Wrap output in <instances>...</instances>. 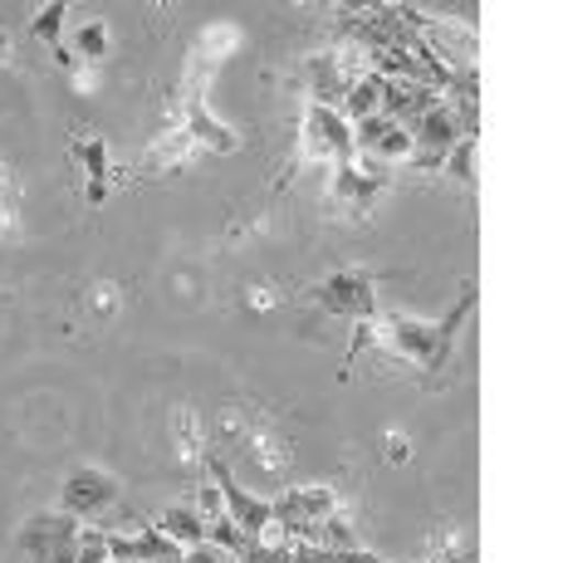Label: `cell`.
I'll return each instance as SVG.
<instances>
[{
    "label": "cell",
    "instance_id": "6",
    "mask_svg": "<svg viewBox=\"0 0 563 563\" xmlns=\"http://www.w3.org/2000/svg\"><path fill=\"white\" fill-rule=\"evenodd\" d=\"M393 187V172L387 167H377V162H343V167H329V201L339 206V211H349V216H363L377 206V197Z\"/></svg>",
    "mask_w": 563,
    "mask_h": 563
},
{
    "label": "cell",
    "instance_id": "8",
    "mask_svg": "<svg viewBox=\"0 0 563 563\" xmlns=\"http://www.w3.org/2000/svg\"><path fill=\"white\" fill-rule=\"evenodd\" d=\"M69 157L79 162L84 172V197L89 206H103L108 201V187H123V172L113 167V157H108V143L93 128H69Z\"/></svg>",
    "mask_w": 563,
    "mask_h": 563
},
{
    "label": "cell",
    "instance_id": "28",
    "mask_svg": "<svg viewBox=\"0 0 563 563\" xmlns=\"http://www.w3.org/2000/svg\"><path fill=\"white\" fill-rule=\"evenodd\" d=\"M0 59L10 64V35H5V30H0Z\"/></svg>",
    "mask_w": 563,
    "mask_h": 563
},
{
    "label": "cell",
    "instance_id": "22",
    "mask_svg": "<svg viewBox=\"0 0 563 563\" xmlns=\"http://www.w3.org/2000/svg\"><path fill=\"white\" fill-rule=\"evenodd\" d=\"M475 153H481V143H475V133H471V137H461V143L451 147L446 162H441V167L451 172V181H461V187H475Z\"/></svg>",
    "mask_w": 563,
    "mask_h": 563
},
{
    "label": "cell",
    "instance_id": "4",
    "mask_svg": "<svg viewBox=\"0 0 563 563\" xmlns=\"http://www.w3.org/2000/svg\"><path fill=\"white\" fill-rule=\"evenodd\" d=\"M339 515V490L333 485H295L275 495V529L285 544H305L319 519Z\"/></svg>",
    "mask_w": 563,
    "mask_h": 563
},
{
    "label": "cell",
    "instance_id": "11",
    "mask_svg": "<svg viewBox=\"0 0 563 563\" xmlns=\"http://www.w3.org/2000/svg\"><path fill=\"white\" fill-rule=\"evenodd\" d=\"M187 549L167 539L157 525H143L137 534H113L108 529V563H181Z\"/></svg>",
    "mask_w": 563,
    "mask_h": 563
},
{
    "label": "cell",
    "instance_id": "23",
    "mask_svg": "<svg viewBox=\"0 0 563 563\" xmlns=\"http://www.w3.org/2000/svg\"><path fill=\"white\" fill-rule=\"evenodd\" d=\"M295 563H383L367 549H313V544H295Z\"/></svg>",
    "mask_w": 563,
    "mask_h": 563
},
{
    "label": "cell",
    "instance_id": "18",
    "mask_svg": "<svg viewBox=\"0 0 563 563\" xmlns=\"http://www.w3.org/2000/svg\"><path fill=\"white\" fill-rule=\"evenodd\" d=\"M235 45H241V30H231V25H211V30H201L197 49H191V64H201V69H216V64H221L225 54H235Z\"/></svg>",
    "mask_w": 563,
    "mask_h": 563
},
{
    "label": "cell",
    "instance_id": "10",
    "mask_svg": "<svg viewBox=\"0 0 563 563\" xmlns=\"http://www.w3.org/2000/svg\"><path fill=\"white\" fill-rule=\"evenodd\" d=\"M353 153L377 162V167L411 162V133L402 123H393L387 113H373V118H363V123H353Z\"/></svg>",
    "mask_w": 563,
    "mask_h": 563
},
{
    "label": "cell",
    "instance_id": "2",
    "mask_svg": "<svg viewBox=\"0 0 563 563\" xmlns=\"http://www.w3.org/2000/svg\"><path fill=\"white\" fill-rule=\"evenodd\" d=\"M471 133H475L471 108H456L451 99H441L417 128H411V162L407 167L411 172H437L441 162H446L451 147H456L461 137H471Z\"/></svg>",
    "mask_w": 563,
    "mask_h": 563
},
{
    "label": "cell",
    "instance_id": "21",
    "mask_svg": "<svg viewBox=\"0 0 563 563\" xmlns=\"http://www.w3.org/2000/svg\"><path fill=\"white\" fill-rule=\"evenodd\" d=\"M172 427H177V446H181V461H201L206 441H201V421L191 407H177V417H172Z\"/></svg>",
    "mask_w": 563,
    "mask_h": 563
},
{
    "label": "cell",
    "instance_id": "1",
    "mask_svg": "<svg viewBox=\"0 0 563 563\" xmlns=\"http://www.w3.org/2000/svg\"><path fill=\"white\" fill-rule=\"evenodd\" d=\"M475 285H461V299L446 309V319L441 323H427V319H407V313H377L373 323H358L353 329V343H349V358H363V353H393V358H402L411 367H421V373H441L451 358V343H456L461 323L471 319L475 309Z\"/></svg>",
    "mask_w": 563,
    "mask_h": 563
},
{
    "label": "cell",
    "instance_id": "3",
    "mask_svg": "<svg viewBox=\"0 0 563 563\" xmlns=\"http://www.w3.org/2000/svg\"><path fill=\"white\" fill-rule=\"evenodd\" d=\"M313 305L333 319L373 323L377 319V279L367 269H333L329 279L313 285Z\"/></svg>",
    "mask_w": 563,
    "mask_h": 563
},
{
    "label": "cell",
    "instance_id": "17",
    "mask_svg": "<svg viewBox=\"0 0 563 563\" xmlns=\"http://www.w3.org/2000/svg\"><path fill=\"white\" fill-rule=\"evenodd\" d=\"M377 108H383V74H367V79H358L349 93H343L339 113L349 118V128H353V123H363V118H373Z\"/></svg>",
    "mask_w": 563,
    "mask_h": 563
},
{
    "label": "cell",
    "instance_id": "7",
    "mask_svg": "<svg viewBox=\"0 0 563 563\" xmlns=\"http://www.w3.org/2000/svg\"><path fill=\"white\" fill-rule=\"evenodd\" d=\"M79 519L69 510H49V515H30L20 525V549L30 563H74V544H79Z\"/></svg>",
    "mask_w": 563,
    "mask_h": 563
},
{
    "label": "cell",
    "instance_id": "9",
    "mask_svg": "<svg viewBox=\"0 0 563 563\" xmlns=\"http://www.w3.org/2000/svg\"><path fill=\"white\" fill-rule=\"evenodd\" d=\"M118 495H123V485H118V475H108L103 465H79V471L64 475V510L74 519L103 515L108 505H118Z\"/></svg>",
    "mask_w": 563,
    "mask_h": 563
},
{
    "label": "cell",
    "instance_id": "15",
    "mask_svg": "<svg viewBox=\"0 0 563 563\" xmlns=\"http://www.w3.org/2000/svg\"><path fill=\"white\" fill-rule=\"evenodd\" d=\"M64 15H69V5L64 0H49V5H40L35 15V40H45V49L54 54V64L69 74H79V59L69 54V45H64Z\"/></svg>",
    "mask_w": 563,
    "mask_h": 563
},
{
    "label": "cell",
    "instance_id": "14",
    "mask_svg": "<svg viewBox=\"0 0 563 563\" xmlns=\"http://www.w3.org/2000/svg\"><path fill=\"white\" fill-rule=\"evenodd\" d=\"M235 441H241V451L255 461V471L265 475V481H279L289 465V446L279 437H269V431H235Z\"/></svg>",
    "mask_w": 563,
    "mask_h": 563
},
{
    "label": "cell",
    "instance_id": "5",
    "mask_svg": "<svg viewBox=\"0 0 563 563\" xmlns=\"http://www.w3.org/2000/svg\"><path fill=\"white\" fill-rule=\"evenodd\" d=\"M299 157L313 162V167H343V162H353V128L349 118L339 113V108H323V103H309L305 113V137H299Z\"/></svg>",
    "mask_w": 563,
    "mask_h": 563
},
{
    "label": "cell",
    "instance_id": "13",
    "mask_svg": "<svg viewBox=\"0 0 563 563\" xmlns=\"http://www.w3.org/2000/svg\"><path fill=\"white\" fill-rule=\"evenodd\" d=\"M201 147L191 143L187 133H181L177 123H167V133H157V143L147 147V157H143V172H181L191 157H197Z\"/></svg>",
    "mask_w": 563,
    "mask_h": 563
},
{
    "label": "cell",
    "instance_id": "19",
    "mask_svg": "<svg viewBox=\"0 0 563 563\" xmlns=\"http://www.w3.org/2000/svg\"><path fill=\"white\" fill-rule=\"evenodd\" d=\"M69 54L84 64V69L103 64V59H108V25H103V20H84V25L74 30V45H69Z\"/></svg>",
    "mask_w": 563,
    "mask_h": 563
},
{
    "label": "cell",
    "instance_id": "27",
    "mask_svg": "<svg viewBox=\"0 0 563 563\" xmlns=\"http://www.w3.org/2000/svg\"><path fill=\"white\" fill-rule=\"evenodd\" d=\"M251 305H255V309H269V305H279V295H269V285H255Z\"/></svg>",
    "mask_w": 563,
    "mask_h": 563
},
{
    "label": "cell",
    "instance_id": "16",
    "mask_svg": "<svg viewBox=\"0 0 563 563\" xmlns=\"http://www.w3.org/2000/svg\"><path fill=\"white\" fill-rule=\"evenodd\" d=\"M157 529H162L167 539H177L181 549L206 544V519L197 515V505H172V510L157 519Z\"/></svg>",
    "mask_w": 563,
    "mask_h": 563
},
{
    "label": "cell",
    "instance_id": "12",
    "mask_svg": "<svg viewBox=\"0 0 563 563\" xmlns=\"http://www.w3.org/2000/svg\"><path fill=\"white\" fill-rule=\"evenodd\" d=\"M437 103H441V93H437V89H427V84L383 79V108H377V113H387L393 123H402L407 133H411V128H417Z\"/></svg>",
    "mask_w": 563,
    "mask_h": 563
},
{
    "label": "cell",
    "instance_id": "24",
    "mask_svg": "<svg viewBox=\"0 0 563 563\" xmlns=\"http://www.w3.org/2000/svg\"><path fill=\"white\" fill-rule=\"evenodd\" d=\"M74 563H108V529H103V525H84V529H79Z\"/></svg>",
    "mask_w": 563,
    "mask_h": 563
},
{
    "label": "cell",
    "instance_id": "26",
    "mask_svg": "<svg viewBox=\"0 0 563 563\" xmlns=\"http://www.w3.org/2000/svg\"><path fill=\"white\" fill-rule=\"evenodd\" d=\"M407 456H411V451H407V437H397V431H393V437H387V441H383V461L402 465Z\"/></svg>",
    "mask_w": 563,
    "mask_h": 563
},
{
    "label": "cell",
    "instance_id": "25",
    "mask_svg": "<svg viewBox=\"0 0 563 563\" xmlns=\"http://www.w3.org/2000/svg\"><path fill=\"white\" fill-rule=\"evenodd\" d=\"M89 309H93V319H113V313H118V285L99 279V285H93V295H89Z\"/></svg>",
    "mask_w": 563,
    "mask_h": 563
},
{
    "label": "cell",
    "instance_id": "20",
    "mask_svg": "<svg viewBox=\"0 0 563 563\" xmlns=\"http://www.w3.org/2000/svg\"><path fill=\"white\" fill-rule=\"evenodd\" d=\"M0 241H20V181L10 162H0Z\"/></svg>",
    "mask_w": 563,
    "mask_h": 563
}]
</instances>
